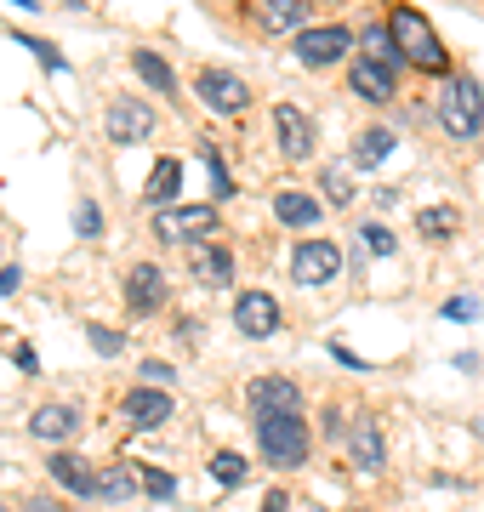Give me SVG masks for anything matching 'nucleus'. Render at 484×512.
I'll use <instances>...</instances> for the list:
<instances>
[{"label":"nucleus","instance_id":"a878e982","mask_svg":"<svg viewBox=\"0 0 484 512\" xmlns=\"http://www.w3.org/2000/svg\"><path fill=\"white\" fill-rule=\"evenodd\" d=\"M416 234H422V239H445V234H456V211H450V205H428V211L416 217Z\"/></svg>","mask_w":484,"mask_h":512},{"label":"nucleus","instance_id":"cd10ccee","mask_svg":"<svg viewBox=\"0 0 484 512\" xmlns=\"http://www.w3.org/2000/svg\"><path fill=\"white\" fill-rule=\"evenodd\" d=\"M86 336H92V348L103 353V359L126 353V336H120V330H109V325H86Z\"/></svg>","mask_w":484,"mask_h":512},{"label":"nucleus","instance_id":"b1692460","mask_svg":"<svg viewBox=\"0 0 484 512\" xmlns=\"http://www.w3.org/2000/svg\"><path fill=\"white\" fill-rule=\"evenodd\" d=\"M177 188H183V165H177V160H154V177H149V188H143V194H149L154 205H166Z\"/></svg>","mask_w":484,"mask_h":512},{"label":"nucleus","instance_id":"20e7f679","mask_svg":"<svg viewBox=\"0 0 484 512\" xmlns=\"http://www.w3.org/2000/svg\"><path fill=\"white\" fill-rule=\"evenodd\" d=\"M354 46V29L348 23H319V29H302L297 35V57L308 69H325V63H342Z\"/></svg>","mask_w":484,"mask_h":512},{"label":"nucleus","instance_id":"2eb2a0df","mask_svg":"<svg viewBox=\"0 0 484 512\" xmlns=\"http://www.w3.org/2000/svg\"><path fill=\"white\" fill-rule=\"evenodd\" d=\"M348 86H354L365 103H393V92H399V74H388L382 63H371V57H354V74H348Z\"/></svg>","mask_w":484,"mask_h":512},{"label":"nucleus","instance_id":"f257e3e1","mask_svg":"<svg viewBox=\"0 0 484 512\" xmlns=\"http://www.w3.org/2000/svg\"><path fill=\"white\" fill-rule=\"evenodd\" d=\"M388 29H393V40H399L405 63H416V69H428V74H439V80H445L450 57H445V46H439V35H433V23L422 18L416 6H393Z\"/></svg>","mask_w":484,"mask_h":512},{"label":"nucleus","instance_id":"4be33fe9","mask_svg":"<svg viewBox=\"0 0 484 512\" xmlns=\"http://www.w3.org/2000/svg\"><path fill=\"white\" fill-rule=\"evenodd\" d=\"M194 279H200V285H228V279H234V251L200 245V251H194Z\"/></svg>","mask_w":484,"mask_h":512},{"label":"nucleus","instance_id":"2f4dec72","mask_svg":"<svg viewBox=\"0 0 484 512\" xmlns=\"http://www.w3.org/2000/svg\"><path fill=\"white\" fill-rule=\"evenodd\" d=\"M75 228H80V239H97V234H103V211H97V205L86 200V205L75 211Z\"/></svg>","mask_w":484,"mask_h":512},{"label":"nucleus","instance_id":"7ed1b4c3","mask_svg":"<svg viewBox=\"0 0 484 512\" xmlns=\"http://www.w3.org/2000/svg\"><path fill=\"white\" fill-rule=\"evenodd\" d=\"M257 444H262V461H268V467H280V473L302 467L308 450H314L308 421H302V416H257Z\"/></svg>","mask_w":484,"mask_h":512},{"label":"nucleus","instance_id":"473e14b6","mask_svg":"<svg viewBox=\"0 0 484 512\" xmlns=\"http://www.w3.org/2000/svg\"><path fill=\"white\" fill-rule=\"evenodd\" d=\"M18 40H23V46H29V52H35V57H40V63H46L52 74H63V69H69V63H63V57H57L52 46H46V40H35V35H18Z\"/></svg>","mask_w":484,"mask_h":512},{"label":"nucleus","instance_id":"58836bf2","mask_svg":"<svg viewBox=\"0 0 484 512\" xmlns=\"http://www.w3.org/2000/svg\"><path fill=\"white\" fill-rule=\"evenodd\" d=\"M359 512H365V507H359Z\"/></svg>","mask_w":484,"mask_h":512},{"label":"nucleus","instance_id":"f704fd0d","mask_svg":"<svg viewBox=\"0 0 484 512\" xmlns=\"http://www.w3.org/2000/svg\"><path fill=\"white\" fill-rule=\"evenodd\" d=\"M143 376H149V382H171V365H166V359H149V365H143Z\"/></svg>","mask_w":484,"mask_h":512},{"label":"nucleus","instance_id":"dca6fc26","mask_svg":"<svg viewBox=\"0 0 484 512\" xmlns=\"http://www.w3.org/2000/svg\"><path fill=\"white\" fill-rule=\"evenodd\" d=\"M314 0H262V35H302Z\"/></svg>","mask_w":484,"mask_h":512},{"label":"nucleus","instance_id":"ddd939ff","mask_svg":"<svg viewBox=\"0 0 484 512\" xmlns=\"http://www.w3.org/2000/svg\"><path fill=\"white\" fill-rule=\"evenodd\" d=\"M120 416H126V427H137V433H149V427H166L171 421V393H160V387H131L126 404H120Z\"/></svg>","mask_w":484,"mask_h":512},{"label":"nucleus","instance_id":"bb28decb","mask_svg":"<svg viewBox=\"0 0 484 512\" xmlns=\"http://www.w3.org/2000/svg\"><path fill=\"white\" fill-rule=\"evenodd\" d=\"M205 473L217 478L223 490H234V484H245V456H234V450H217V456H211V467H205Z\"/></svg>","mask_w":484,"mask_h":512},{"label":"nucleus","instance_id":"7c9ffc66","mask_svg":"<svg viewBox=\"0 0 484 512\" xmlns=\"http://www.w3.org/2000/svg\"><path fill=\"white\" fill-rule=\"evenodd\" d=\"M359 239H365L376 256H393V251H399V239H393L388 228H376V222H365V228H359Z\"/></svg>","mask_w":484,"mask_h":512},{"label":"nucleus","instance_id":"9b49d317","mask_svg":"<svg viewBox=\"0 0 484 512\" xmlns=\"http://www.w3.org/2000/svg\"><path fill=\"white\" fill-rule=\"evenodd\" d=\"M251 410L257 416H302V387L291 376H257L251 382Z\"/></svg>","mask_w":484,"mask_h":512},{"label":"nucleus","instance_id":"f8f14e48","mask_svg":"<svg viewBox=\"0 0 484 512\" xmlns=\"http://www.w3.org/2000/svg\"><path fill=\"white\" fill-rule=\"evenodd\" d=\"M234 325H240V336L262 342V336L280 330V302H274L268 291H245L240 302H234Z\"/></svg>","mask_w":484,"mask_h":512},{"label":"nucleus","instance_id":"412c9836","mask_svg":"<svg viewBox=\"0 0 484 512\" xmlns=\"http://www.w3.org/2000/svg\"><path fill=\"white\" fill-rule=\"evenodd\" d=\"M393 148H399V137H393L388 126H365V131L354 137V165H359V171H371V165L388 160Z\"/></svg>","mask_w":484,"mask_h":512},{"label":"nucleus","instance_id":"c85d7f7f","mask_svg":"<svg viewBox=\"0 0 484 512\" xmlns=\"http://www.w3.org/2000/svg\"><path fill=\"white\" fill-rule=\"evenodd\" d=\"M143 490H149L154 501H177V478L160 473V467H143Z\"/></svg>","mask_w":484,"mask_h":512},{"label":"nucleus","instance_id":"5701e85b","mask_svg":"<svg viewBox=\"0 0 484 512\" xmlns=\"http://www.w3.org/2000/svg\"><path fill=\"white\" fill-rule=\"evenodd\" d=\"M131 69L143 74V86H154V92H177V74H171V63L160 52H149V46H137V52H131Z\"/></svg>","mask_w":484,"mask_h":512},{"label":"nucleus","instance_id":"f03ea898","mask_svg":"<svg viewBox=\"0 0 484 512\" xmlns=\"http://www.w3.org/2000/svg\"><path fill=\"white\" fill-rule=\"evenodd\" d=\"M433 114H439V126L450 131V137H479L484 126V92L473 74H445V86H439V103H433Z\"/></svg>","mask_w":484,"mask_h":512},{"label":"nucleus","instance_id":"f3484780","mask_svg":"<svg viewBox=\"0 0 484 512\" xmlns=\"http://www.w3.org/2000/svg\"><path fill=\"white\" fill-rule=\"evenodd\" d=\"M29 433H35V439H52V444L75 439L80 433V410L75 404H40L35 416H29Z\"/></svg>","mask_w":484,"mask_h":512},{"label":"nucleus","instance_id":"ea45409f","mask_svg":"<svg viewBox=\"0 0 484 512\" xmlns=\"http://www.w3.org/2000/svg\"><path fill=\"white\" fill-rule=\"evenodd\" d=\"M0 512H6V507H0Z\"/></svg>","mask_w":484,"mask_h":512},{"label":"nucleus","instance_id":"72a5a7b5","mask_svg":"<svg viewBox=\"0 0 484 512\" xmlns=\"http://www.w3.org/2000/svg\"><path fill=\"white\" fill-rule=\"evenodd\" d=\"M445 313H450V319H462V325H473V319H479L473 296H456V302H445Z\"/></svg>","mask_w":484,"mask_h":512},{"label":"nucleus","instance_id":"0eeeda50","mask_svg":"<svg viewBox=\"0 0 484 512\" xmlns=\"http://www.w3.org/2000/svg\"><path fill=\"white\" fill-rule=\"evenodd\" d=\"M46 473L57 478V490L80 495V501H97V495H103V473H97L92 461H80L75 450H52V461H46Z\"/></svg>","mask_w":484,"mask_h":512},{"label":"nucleus","instance_id":"39448f33","mask_svg":"<svg viewBox=\"0 0 484 512\" xmlns=\"http://www.w3.org/2000/svg\"><path fill=\"white\" fill-rule=\"evenodd\" d=\"M194 92H200L205 109H217V114L251 109V86H245L240 74H228V69H205L200 80H194Z\"/></svg>","mask_w":484,"mask_h":512},{"label":"nucleus","instance_id":"c756f323","mask_svg":"<svg viewBox=\"0 0 484 512\" xmlns=\"http://www.w3.org/2000/svg\"><path fill=\"white\" fill-rule=\"evenodd\" d=\"M325 194H331L336 205L354 200V183H348V171H342V165H325Z\"/></svg>","mask_w":484,"mask_h":512},{"label":"nucleus","instance_id":"393cba45","mask_svg":"<svg viewBox=\"0 0 484 512\" xmlns=\"http://www.w3.org/2000/svg\"><path fill=\"white\" fill-rule=\"evenodd\" d=\"M137 484H143V473H137V467H109V473H103V495H97V501H131V495H137Z\"/></svg>","mask_w":484,"mask_h":512},{"label":"nucleus","instance_id":"a211bd4d","mask_svg":"<svg viewBox=\"0 0 484 512\" xmlns=\"http://www.w3.org/2000/svg\"><path fill=\"white\" fill-rule=\"evenodd\" d=\"M359 57L382 63L388 74H405V52H399V40H393L388 23H371V29H359Z\"/></svg>","mask_w":484,"mask_h":512},{"label":"nucleus","instance_id":"423d86ee","mask_svg":"<svg viewBox=\"0 0 484 512\" xmlns=\"http://www.w3.org/2000/svg\"><path fill=\"white\" fill-rule=\"evenodd\" d=\"M103 131H109L114 143H149L154 137V109L149 103H131V97H114L109 114H103Z\"/></svg>","mask_w":484,"mask_h":512},{"label":"nucleus","instance_id":"aec40b11","mask_svg":"<svg viewBox=\"0 0 484 512\" xmlns=\"http://www.w3.org/2000/svg\"><path fill=\"white\" fill-rule=\"evenodd\" d=\"M274 217H280L285 228H314V222L325 217V205H319L314 194H297V188H285L280 200H274Z\"/></svg>","mask_w":484,"mask_h":512},{"label":"nucleus","instance_id":"4468645a","mask_svg":"<svg viewBox=\"0 0 484 512\" xmlns=\"http://www.w3.org/2000/svg\"><path fill=\"white\" fill-rule=\"evenodd\" d=\"M274 131H280L285 160H308V154H314V126H308V114H302L297 103H280V109H274Z\"/></svg>","mask_w":484,"mask_h":512},{"label":"nucleus","instance_id":"c9c22d12","mask_svg":"<svg viewBox=\"0 0 484 512\" xmlns=\"http://www.w3.org/2000/svg\"><path fill=\"white\" fill-rule=\"evenodd\" d=\"M18 285H23V274H18V268H0V296H12Z\"/></svg>","mask_w":484,"mask_h":512},{"label":"nucleus","instance_id":"6ab92c4d","mask_svg":"<svg viewBox=\"0 0 484 512\" xmlns=\"http://www.w3.org/2000/svg\"><path fill=\"white\" fill-rule=\"evenodd\" d=\"M348 461H354L359 473H376L388 461V444H382V427L376 421H359L354 433H348Z\"/></svg>","mask_w":484,"mask_h":512},{"label":"nucleus","instance_id":"9d476101","mask_svg":"<svg viewBox=\"0 0 484 512\" xmlns=\"http://www.w3.org/2000/svg\"><path fill=\"white\" fill-rule=\"evenodd\" d=\"M166 274H160V268H154V262H137V268H131L126 274V308L137 313V319H149V313H160L166 308Z\"/></svg>","mask_w":484,"mask_h":512},{"label":"nucleus","instance_id":"e433bc0d","mask_svg":"<svg viewBox=\"0 0 484 512\" xmlns=\"http://www.w3.org/2000/svg\"><path fill=\"white\" fill-rule=\"evenodd\" d=\"M291 501H285V490H268V501H262V512H285Z\"/></svg>","mask_w":484,"mask_h":512},{"label":"nucleus","instance_id":"6e6552de","mask_svg":"<svg viewBox=\"0 0 484 512\" xmlns=\"http://www.w3.org/2000/svg\"><path fill=\"white\" fill-rule=\"evenodd\" d=\"M336 268H342V251L331 239H302L291 251V279L297 285H325V279H336Z\"/></svg>","mask_w":484,"mask_h":512},{"label":"nucleus","instance_id":"1a4fd4ad","mask_svg":"<svg viewBox=\"0 0 484 512\" xmlns=\"http://www.w3.org/2000/svg\"><path fill=\"white\" fill-rule=\"evenodd\" d=\"M211 228H217V205H177V211H160L154 217V234L177 239V245L183 239H205Z\"/></svg>","mask_w":484,"mask_h":512},{"label":"nucleus","instance_id":"4c0bfd02","mask_svg":"<svg viewBox=\"0 0 484 512\" xmlns=\"http://www.w3.org/2000/svg\"><path fill=\"white\" fill-rule=\"evenodd\" d=\"M12 6H40V0H12Z\"/></svg>","mask_w":484,"mask_h":512}]
</instances>
